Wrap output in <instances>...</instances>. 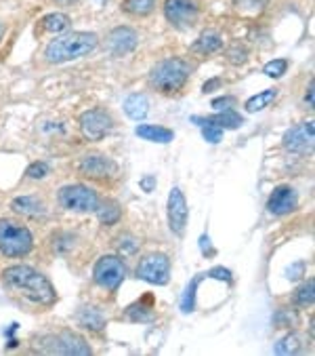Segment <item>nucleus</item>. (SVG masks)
<instances>
[{"instance_id": "nucleus-1", "label": "nucleus", "mask_w": 315, "mask_h": 356, "mask_svg": "<svg viewBox=\"0 0 315 356\" xmlns=\"http://www.w3.org/2000/svg\"><path fill=\"white\" fill-rule=\"evenodd\" d=\"M3 282L7 289L15 291L17 296H24L26 300L40 304V306H51L57 300V293H55V287L51 284V280L30 266L5 268Z\"/></svg>"}, {"instance_id": "nucleus-2", "label": "nucleus", "mask_w": 315, "mask_h": 356, "mask_svg": "<svg viewBox=\"0 0 315 356\" xmlns=\"http://www.w3.org/2000/svg\"><path fill=\"white\" fill-rule=\"evenodd\" d=\"M97 44H99V38L93 32H71L49 42V47L44 49V57L51 63H65V61L80 59L93 53Z\"/></svg>"}, {"instance_id": "nucleus-3", "label": "nucleus", "mask_w": 315, "mask_h": 356, "mask_svg": "<svg viewBox=\"0 0 315 356\" xmlns=\"http://www.w3.org/2000/svg\"><path fill=\"white\" fill-rule=\"evenodd\" d=\"M189 72L191 67L185 59L171 57L164 61H158L149 70V85L160 93H177L185 87Z\"/></svg>"}, {"instance_id": "nucleus-4", "label": "nucleus", "mask_w": 315, "mask_h": 356, "mask_svg": "<svg viewBox=\"0 0 315 356\" xmlns=\"http://www.w3.org/2000/svg\"><path fill=\"white\" fill-rule=\"evenodd\" d=\"M34 238L32 232L13 222V220H0V253L7 257H24L32 251Z\"/></svg>"}, {"instance_id": "nucleus-5", "label": "nucleus", "mask_w": 315, "mask_h": 356, "mask_svg": "<svg viewBox=\"0 0 315 356\" xmlns=\"http://www.w3.org/2000/svg\"><path fill=\"white\" fill-rule=\"evenodd\" d=\"M59 204L67 211H78V213H91L99 207V196L93 188L83 186V184H71L63 186L57 194Z\"/></svg>"}, {"instance_id": "nucleus-6", "label": "nucleus", "mask_w": 315, "mask_h": 356, "mask_svg": "<svg viewBox=\"0 0 315 356\" xmlns=\"http://www.w3.org/2000/svg\"><path fill=\"white\" fill-rule=\"evenodd\" d=\"M40 348L49 354H78V356L91 354L87 339L74 331H59V333L46 335L42 337Z\"/></svg>"}, {"instance_id": "nucleus-7", "label": "nucleus", "mask_w": 315, "mask_h": 356, "mask_svg": "<svg viewBox=\"0 0 315 356\" xmlns=\"http://www.w3.org/2000/svg\"><path fill=\"white\" fill-rule=\"evenodd\" d=\"M93 276L99 287L108 291H116L122 284V280L126 278V266L118 255H103L97 259L93 268Z\"/></svg>"}, {"instance_id": "nucleus-8", "label": "nucleus", "mask_w": 315, "mask_h": 356, "mask_svg": "<svg viewBox=\"0 0 315 356\" xmlns=\"http://www.w3.org/2000/svg\"><path fill=\"white\" fill-rule=\"evenodd\" d=\"M171 276V259L164 253H149L137 266V278L151 284H167Z\"/></svg>"}, {"instance_id": "nucleus-9", "label": "nucleus", "mask_w": 315, "mask_h": 356, "mask_svg": "<svg viewBox=\"0 0 315 356\" xmlns=\"http://www.w3.org/2000/svg\"><path fill=\"white\" fill-rule=\"evenodd\" d=\"M78 173L89 179H110L118 173V167L105 154H87L76 165Z\"/></svg>"}, {"instance_id": "nucleus-10", "label": "nucleus", "mask_w": 315, "mask_h": 356, "mask_svg": "<svg viewBox=\"0 0 315 356\" xmlns=\"http://www.w3.org/2000/svg\"><path fill=\"white\" fill-rule=\"evenodd\" d=\"M80 129H83L85 137H89L91 141H99L114 129V118L110 112H105L101 108L87 110L80 116Z\"/></svg>"}, {"instance_id": "nucleus-11", "label": "nucleus", "mask_w": 315, "mask_h": 356, "mask_svg": "<svg viewBox=\"0 0 315 356\" xmlns=\"http://www.w3.org/2000/svg\"><path fill=\"white\" fill-rule=\"evenodd\" d=\"M313 141H315V127L313 122H300L296 127H292L286 135H284V146L286 150L294 152V154H305L313 150Z\"/></svg>"}, {"instance_id": "nucleus-12", "label": "nucleus", "mask_w": 315, "mask_h": 356, "mask_svg": "<svg viewBox=\"0 0 315 356\" xmlns=\"http://www.w3.org/2000/svg\"><path fill=\"white\" fill-rule=\"evenodd\" d=\"M187 218H189L187 200H185L181 188H173L169 194V228H171V232L177 236H183Z\"/></svg>"}, {"instance_id": "nucleus-13", "label": "nucleus", "mask_w": 315, "mask_h": 356, "mask_svg": "<svg viewBox=\"0 0 315 356\" xmlns=\"http://www.w3.org/2000/svg\"><path fill=\"white\" fill-rule=\"evenodd\" d=\"M164 15L177 28H189L198 19V7L194 0H167Z\"/></svg>"}, {"instance_id": "nucleus-14", "label": "nucleus", "mask_w": 315, "mask_h": 356, "mask_svg": "<svg viewBox=\"0 0 315 356\" xmlns=\"http://www.w3.org/2000/svg\"><path fill=\"white\" fill-rule=\"evenodd\" d=\"M139 44V36L135 30L126 28V26H120V28H114L108 36V51L114 55V57H124L128 55L130 51H135Z\"/></svg>"}, {"instance_id": "nucleus-15", "label": "nucleus", "mask_w": 315, "mask_h": 356, "mask_svg": "<svg viewBox=\"0 0 315 356\" xmlns=\"http://www.w3.org/2000/svg\"><path fill=\"white\" fill-rule=\"evenodd\" d=\"M296 192L294 188L290 186H278L271 196H269V202H267V209L273 213V216H286V213L294 211L296 209Z\"/></svg>"}, {"instance_id": "nucleus-16", "label": "nucleus", "mask_w": 315, "mask_h": 356, "mask_svg": "<svg viewBox=\"0 0 315 356\" xmlns=\"http://www.w3.org/2000/svg\"><path fill=\"white\" fill-rule=\"evenodd\" d=\"M11 209L24 218H42L46 213V204L38 196H17L13 198Z\"/></svg>"}, {"instance_id": "nucleus-17", "label": "nucleus", "mask_w": 315, "mask_h": 356, "mask_svg": "<svg viewBox=\"0 0 315 356\" xmlns=\"http://www.w3.org/2000/svg\"><path fill=\"white\" fill-rule=\"evenodd\" d=\"M76 321H78V325H80V327L91 329V331H101V329H105V325H108V318H105L103 312H101L99 308H95V306H85V308H80V310H78V314H76Z\"/></svg>"}, {"instance_id": "nucleus-18", "label": "nucleus", "mask_w": 315, "mask_h": 356, "mask_svg": "<svg viewBox=\"0 0 315 356\" xmlns=\"http://www.w3.org/2000/svg\"><path fill=\"white\" fill-rule=\"evenodd\" d=\"M135 133L145 139V141H153V144H169L173 141L175 133L167 127H160V124H139L135 129Z\"/></svg>"}, {"instance_id": "nucleus-19", "label": "nucleus", "mask_w": 315, "mask_h": 356, "mask_svg": "<svg viewBox=\"0 0 315 356\" xmlns=\"http://www.w3.org/2000/svg\"><path fill=\"white\" fill-rule=\"evenodd\" d=\"M124 112L133 120H143L149 114V102H147V97L141 95V93L128 95L126 102H124Z\"/></svg>"}, {"instance_id": "nucleus-20", "label": "nucleus", "mask_w": 315, "mask_h": 356, "mask_svg": "<svg viewBox=\"0 0 315 356\" xmlns=\"http://www.w3.org/2000/svg\"><path fill=\"white\" fill-rule=\"evenodd\" d=\"M67 28H69V17L65 13H51L40 19V32L59 34V32H65Z\"/></svg>"}, {"instance_id": "nucleus-21", "label": "nucleus", "mask_w": 315, "mask_h": 356, "mask_svg": "<svg viewBox=\"0 0 315 356\" xmlns=\"http://www.w3.org/2000/svg\"><path fill=\"white\" fill-rule=\"evenodd\" d=\"M223 47V40L216 32H204L196 42H194V51L196 53H202V55H210L214 51H219Z\"/></svg>"}, {"instance_id": "nucleus-22", "label": "nucleus", "mask_w": 315, "mask_h": 356, "mask_svg": "<svg viewBox=\"0 0 315 356\" xmlns=\"http://www.w3.org/2000/svg\"><path fill=\"white\" fill-rule=\"evenodd\" d=\"M212 124H216V127H221V129H238V127H242V122H244V118L235 112V110H231V108H227V110H221L216 116H210L208 118Z\"/></svg>"}, {"instance_id": "nucleus-23", "label": "nucleus", "mask_w": 315, "mask_h": 356, "mask_svg": "<svg viewBox=\"0 0 315 356\" xmlns=\"http://www.w3.org/2000/svg\"><path fill=\"white\" fill-rule=\"evenodd\" d=\"M155 9V0H122V11L133 17H145Z\"/></svg>"}, {"instance_id": "nucleus-24", "label": "nucleus", "mask_w": 315, "mask_h": 356, "mask_svg": "<svg viewBox=\"0 0 315 356\" xmlns=\"http://www.w3.org/2000/svg\"><path fill=\"white\" fill-rule=\"evenodd\" d=\"M275 97H278V91H275V89H267V91H261V93H257L255 97H250V99L246 102L244 108H246L248 112H259V110L267 108Z\"/></svg>"}, {"instance_id": "nucleus-25", "label": "nucleus", "mask_w": 315, "mask_h": 356, "mask_svg": "<svg viewBox=\"0 0 315 356\" xmlns=\"http://www.w3.org/2000/svg\"><path fill=\"white\" fill-rule=\"evenodd\" d=\"M95 211H97L99 220H101L105 226H112V224H116V222L120 220V207H118L116 202H112V200H108V202L99 204Z\"/></svg>"}, {"instance_id": "nucleus-26", "label": "nucleus", "mask_w": 315, "mask_h": 356, "mask_svg": "<svg viewBox=\"0 0 315 356\" xmlns=\"http://www.w3.org/2000/svg\"><path fill=\"white\" fill-rule=\"evenodd\" d=\"M233 7L240 15H259L265 7V0H233Z\"/></svg>"}, {"instance_id": "nucleus-27", "label": "nucleus", "mask_w": 315, "mask_h": 356, "mask_svg": "<svg viewBox=\"0 0 315 356\" xmlns=\"http://www.w3.org/2000/svg\"><path fill=\"white\" fill-rule=\"evenodd\" d=\"M300 350V339L294 333H288L275 343V354H296Z\"/></svg>"}, {"instance_id": "nucleus-28", "label": "nucleus", "mask_w": 315, "mask_h": 356, "mask_svg": "<svg viewBox=\"0 0 315 356\" xmlns=\"http://www.w3.org/2000/svg\"><path fill=\"white\" fill-rule=\"evenodd\" d=\"M315 282L313 280H309V282H305L303 287L296 291V296H294V302H296V306H300V308H307V306H311L313 304V300H315Z\"/></svg>"}, {"instance_id": "nucleus-29", "label": "nucleus", "mask_w": 315, "mask_h": 356, "mask_svg": "<svg viewBox=\"0 0 315 356\" xmlns=\"http://www.w3.org/2000/svg\"><path fill=\"white\" fill-rule=\"evenodd\" d=\"M286 67H288V61H286V59H273V61L265 63L263 72H265L269 79H280V76L286 74Z\"/></svg>"}, {"instance_id": "nucleus-30", "label": "nucleus", "mask_w": 315, "mask_h": 356, "mask_svg": "<svg viewBox=\"0 0 315 356\" xmlns=\"http://www.w3.org/2000/svg\"><path fill=\"white\" fill-rule=\"evenodd\" d=\"M198 282H200V276L194 278V280L189 282V287L185 289V296H183V300H181L183 312H191V310H194V298H196V287H198Z\"/></svg>"}, {"instance_id": "nucleus-31", "label": "nucleus", "mask_w": 315, "mask_h": 356, "mask_svg": "<svg viewBox=\"0 0 315 356\" xmlns=\"http://www.w3.org/2000/svg\"><path fill=\"white\" fill-rule=\"evenodd\" d=\"M227 57H229V61H231V63L240 65V63H244V61H246L248 53H246V49H244V47H240V44H233V47L227 51Z\"/></svg>"}, {"instance_id": "nucleus-32", "label": "nucleus", "mask_w": 315, "mask_h": 356, "mask_svg": "<svg viewBox=\"0 0 315 356\" xmlns=\"http://www.w3.org/2000/svg\"><path fill=\"white\" fill-rule=\"evenodd\" d=\"M26 175H28L30 179H42V177L49 175V167H46V163H32V165L28 167Z\"/></svg>"}, {"instance_id": "nucleus-33", "label": "nucleus", "mask_w": 315, "mask_h": 356, "mask_svg": "<svg viewBox=\"0 0 315 356\" xmlns=\"http://www.w3.org/2000/svg\"><path fill=\"white\" fill-rule=\"evenodd\" d=\"M137 247H139V243H137L135 238H130V236H124V238H120V243H118V249L124 251V253H135Z\"/></svg>"}, {"instance_id": "nucleus-34", "label": "nucleus", "mask_w": 315, "mask_h": 356, "mask_svg": "<svg viewBox=\"0 0 315 356\" xmlns=\"http://www.w3.org/2000/svg\"><path fill=\"white\" fill-rule=\"evenodd\" d=\"M208 276H212V278H216V280L231 282V272H229V270H225V268H212V270L208 272Z\"/></svg>"}, {"instance_id": "nucleus-35", "label": "nucleus", "mask_w": 315, "mask_h": 356, "mask_svg": "<svg viewBox=\"0 0 315 356\" xmlns=\"http://www.w3.org/2000/svg\"><path fill=\"white\" fill-rule=\"evenodd\" d=\"M139 186H141L145 192H151V190L155 188V175H145V177L139 181Z\"/></svg>"}, {"instance_id": "nucleus-36", "label": "nucleus", "mask_w": 315, "mask_h": 356, "mask_svg": "<svg viewBox=\"0 0 315 356\" xmlns=\"http://www.w3.org/2000/svg\"><path fill=\"white\" fill-rule=\"evenodd\" d=\"M231 104H233V97H221V99H214V102H212V108H216V110H227Z\"/></svg>"}, {"instance_id": "nucleus-37", "label": "nucleus", "mask_w": 315, "mask_h": 356, "mask_svg": "<svg viewBox=\"0 0 315 356\" xmlns=\"http://www.w3.org/2000/svg\"><path fill=\"white\" fill-rule=\"evenodd\" d=\"M313 87H315V85H313V81H311V83H309V89H307V95H305V102H307L309 108H313Z\"/></svg>"}, {"instance_id": "nucleus-38", "label": "nucleus", "mask_w": 315, "mask_h": 356, "mask_svg": "<svg viewBox=\"0 0 315 356\" xmlns=\"http://www.w3.org/2000/svg\"><path fill=\"white\" fill-rule=\"evenodd\" d=\"M219 85H221V81H219V79H214V81H208V83L202 87V91H204V93H210V91H212L214 87H219Z\"/></svg>"}, {"instance_id": "nucleus-39", "label": "nucleus", "mask_w": 315, "mask_h": 356, "mask_svg": "<svg viewBox=\"0 0 315 356\" xmlns=\"http://www.w3.org/2000/svg\"><path fill=\"white\" fill-rule=\"evenodd\" d=\"M200 247H202V251H204V253H206V251H208V253H212V249H210V241H208V236H202V238H200Z\"/></svg>"}, {"instance_id": "nucleus-40", "label": "nucleus", "mask_w": 315, "mask_h": 356, "mask_svg": "<svg viewBox=\"0 0 315 356\" xmlns=\"http://www.w3.org/2000/svg\"><path fill=\"white\" fill-rule=\"evenodd\" d=\"M57 3H65L67 5V3H76V0H57Z\"/></svg>"}, {"instance_id": "nucleus-41", "label": "nucleus", "mask_w": 315, "mask_h": 356, "mask_svg": "<svg viewBox=\"0 0 315 356\" xmlns=\"http://www.w3.org/2000/svg\"><path fill=\"white\" fill-rule=\"evenodd\" d=\"M0 38H3V26H0Z\"/></svg>"}]
</instances>
